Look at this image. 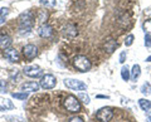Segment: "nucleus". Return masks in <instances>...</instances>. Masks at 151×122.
I'll return each mask as SVG.
<instances>
[{"label": "nucleus", "instance_id": "obj_1", "mask_svg": "<svg viewBox=\"0 0 151 122\" xmlns=\"http://www.w3.org/2000/svg\"><path fill=\"white\" fill-rule=\"evenodd\" d=\"M50 108L49 112L48 100L47 95H39L33 97L28 110H29V118L32 122H68L65 121V110L63 106V100H59L58 97L50 96Z\"/></svg>", "mask_w": 151, "mask_h": 122}, {"label": "nucleus", "instance_id": "obj_5", "mask_svg": "<svg viewBox=\"0 0 151 122\" xmlns=\"http://www.w3.org/2000/svg\"><path fill=\"white\" fill-rule=\"evenodd\" d=\"M64 86L73 91H86L87 90L86 83H83L82 81H77V79H72V78H65Z\"/></svg>", "mask_w": 151, "mask_h": 122}, {"label": "nucleus", "instance_id": "obj_8", "mask_svg": "<svg viewBox=\"0 0 151 122\" xmlns=\"http://www.w3.org/2000/svg\"><path fill=\"white\" fill-rule=\"evenodd\" d=\"M23 72H24L25 76L32 77V78L39 77V76H42V73H43V71H42L38 65H28V67L23 69Z\"/></svg>", "mask_w": 151, "mask_h": 122}, {"label": "nucleus", "instance_id": "obj_22", "mask_svg": "<svg viewBox=\"0 0 151 122\" xmlns=\"http://www.w3.org/2000/svg\"><path fill=\"white\" fill-rule=\"evenodd\" d=\"M121 77L124 81H129L130 77H131V74H130V71H129V68L127 67H122L121 69Z\"/></svg>", "mask_w": 151, "mask_h": 122}, {"label": "nucleus", "instance_id": "obj_33", "mask_svg": "<svg viewBox=\"0 0 151 122\" xmlns=\"http://www.w3.org/2000/svg\"><path fill=\"white\" fill-rule=\"evenodd\" d=\"M146 60H147V62H151V55H150V57H149L147 59H146Z\"/></svg>", "mask_w": 151, "mask_h": 122}, {"label": "nucleus", "instance_id": "obj_20", "mask_svg": "<svg viewBox=\"0 0 151 122\" xmlns=\"http://www.w3.org/2000/svg\"><path fill=\"white\" fill-rule=\"evenodd\" d=\"M129 23H130V20H129V14H124V17L119 19V24L122 28H126L127 25H129Z\"/></svg>", "mask_w": 151, "mask_h": 122}, {"label": "nucleus", "instance_id": "obj_23", "mask_svg": "<svg viewBox=\"0 0 151 122\" xmlns=\"http://www.w3.org/2000/svg\"><path fill=\"white\" fill-rule=\"evenodd\" d=\"M142 28L145 33H147V34H151V19H146L142 24Z\"/></svg>", "mask_w": 151, "mask_h": 122}, {"label": "nucleus", "instance_id": "obj_25", "mask_svg": "<svg viewBox=\"0 0 151 122\" xmlns=\"http://www.w3.org/2000/svg\"><path fill=\"white\" fill-rule=\"evenodd\" d=\"M47 18H48V14H47V11H45V10H40V11H39V18H38V20L44 24L45 20H47Z\"/></svg>", "mask_w": 151, "mask_h": 122}, {"label": "nucleus", "instance_id": "obj_17", "mask_svg": "<svg viewBox=\"0 0 151 122\" xmlns=\"http://www.w3.org/2000/svg\"><path fill=\"white\" fill-rule=\"evenodd\" d=\"M140 74H141V68H140V65H139V64H135L134 67H132V71H131V78L134 79V81H136V79L140 77Z\"/></svg>", "mask_w": 151, "mask_h": 122}, {"label": "nucleus", "instance_id": "obj_3", "mask_svg": "<svg viewBox=\"0 0 151 122\" xmlns=\"http://www.w3.org/2000/svg\"><path fill=\"white\" fill-rule=\"evenodd\" d=\"M63 106H64V108L69 112V113H77V112H79V111H81V108H82L79 100L76 96H73V95L64 96V98H63Z\"/></svg>", "mask_w": 151, "mask_h": 122}, {"label": "nucleus", "instance_id": "obj_2", "mask_svg": "<svg viewBox=\"0 0 151 122\" xmlns=\"http://www.w3.org/2000/svg\"><path fill=\"white\" fill-rule=\"evenodd\" d=\"M33 20H34V14L32 11H24L19 17V32L20 34L29 33L33 29Z\"/></svg>", "mask_w": 151, "mask_h": 122}, {"label": "nucleus", "instance_id": "obj_26", "mask_svg": "<svg viewBox=\"0 0 151 122\" xmlns=\"http://www.w3.org/2000/svg\"><path fill=\"white\" fill-rule=\"evenodd\" d=\"M78 100H81L84 105H88V103H89V97L86 95V93H79V95H78Z\"/></svg>", "mask_w": 151, "mask_h": 122}, {"label": "nucleus", "instance_id": "obj_24", "mask_svg": "<svg viewBox=\"0 0 151 122\" xmlns=\"http://www.w3.org/2000/svg\"><path fill=\"white\" fill-rule=\"evenodd\" d=\"M12 96L14 97V98H17V100H27L28 98V93H25V92H23V93H12Z\"/></svg>", "mask_w": 151, "mask_h": 122}, {"label": "nucleus", "instance_id": "obj_12", "mask_svg": "<svg viewBox=\"0 0 151 122\" xmlns=\"http://www.w3.org/2000/svg\"><path fill=\"white\" fill-rule=\"evenodd\" d=\"M4 57L10 62H19V53L14 48H8L4 52Z\"/></svg>", "mask_w": 151, "mask_h": 122}, {"label": "nucleus", "instance_id": "obj_28", "mask_svg": "<svg viewBox=\"0 0 151 122\" xmlns=\"http://www.w3.org/2000/svg\"><path fill=\"white\" fill-rule=\"evenodd\" d=\"M134 39H135V37L132 35V34H130L127 38L125 39V45L126 47H130V45H132V43H134Z\"/></svg>", "mask_w": 151, "mask_h": 122}, {"label": "nucleus", "instance_id": "obj_31", "mask_svg": "<svg viewBox=\"0 0 151 122\" xmlns=\"http://www.w3.org/2000/svg\"><path fill=\"white\" fill-rule=\"evenodd\" d=\"M68 122H84L83 118H81V117H70V118L68 120Z\"/></svg>", "mask_w": 151, "mask_h": 122}, {"label": "nucleus", "instance_id": "obj_4", "mask_svg": "<svg viewBox=\"0 0 151 122\" xmlns=\"http://www.w3.org/2000/svg\"><path fill=\"white\" fill-rule=\"evenodd\" d=\"M73 65L79 72H88L92 67L91 60H89L86 55H76L73 58Z\"/></svg>", "mask_w": 151, "mask_h": 122}, {"label": "nucleus", "instance_id": "obj_29", "mask_svg": "<svg viewBox=\"0 0 151 122\" xmlns=\"http://www.w3.org/2000/svg\"><path fill=\"white\" fill-rule=\"evenodd\" d=\"M145 45L151 47V34H147V33H146V35H145Z\"/></svg>", "mask_w": 151, "mask_h": 122}, {"label": "nucleus", "instance_id": "obj_10", "mask_svg": "<svg viewBox=\"0 0 151 122\" xmlns=\"http://www.w3.org/2000/svg\"><path fill=\"white\" fill-rule=\"evenodd\" d=\"M23 54H24V57L27 59H33V58H35V55L38 54V49L35 45L28 44L23 48Z\"/></svg>", "mask_w": 151, "mask_h": 122}, {"label": "nucleus", "instance_id": "obj_30", "mask_svg": "<svg viewBox=\"0 0 151 122\" xmlns=\"http://www.w3.org/2000/svg\"><path fill=\"white\" fill-rule=\"evenodd\" d=\"M0 92H6V82L0 79Z\"/></svg>", "mask_w": 151, "mask_h": 122}, {"label": "nucleus", "instance_id": "obj_21", "mask_svg": "<svg viewBox=\"0 0 151 122\" xmlns=\"http://www.w3.org/2000/svg\"><path fill=\"white\" fill-rule=\"evenodd\" d=\"M9 14V9L8 8H1L0 9V24H3L5 22V18L8 17Z\"/></svg>", "mask_w": 151, "mask_h": 122}, {"label": "nucleus", "instance_id": "obj_11", "mask_svg": "<svg viewBox=\"0 0 151 122\" xmlns=\"http://www.w3.org/2000/svg\"><path fill=\"white\" fill-rule=\"evenodd\" d=\"M38 34H39L42 38H49V37H52V34H53V28H52L49 24L44 23V24H42L39 27Z\"/></svg>", "mask_w": 151, "mask_h": 122}, {"label": "nucleus", "instance_id": "obj_9", "mask_svg": "<svg viewBox=\"0 0 151 122\" xmlns=\"http://www.w3.org/2000/svg\"><path fill=\"white\" fill-rule=\"evenodd\" d=\"M78 34V32H77V28H76L74 24H67L64 28H63V35L65 37V38H68V39H73L76 38Z\"/></svg>", "mask_w": 151, "mask_h": 122}, {"label": "nucleus", "instance_id": "obj_6", "mask_svg": "<svg viewBox=\"0 0 151 122\" xmlns=\"http://www.w3.org/2000/svg\"><path fill=\"white\" fill-rule=\"evenodd\" d=\"M113 117V111L111 107H103V108L98 110L96 113V118L101 122H110Z\"/></svg>", "mask_w": 151, "mask_h": 122}, {"label": "nucleus", "instance_id": "obj_14", "mask_svg": "<svg viewBox=\"0 0 151 122\" xmlns=\"http://www.w3.org/2000/svg\"><path fill=\"white\" fill-rule=\"evenodd\" d=\"M12 45V38L5 34H0V49H8Z\"/></svg>", "mask_w": 151, "mask_h": 122}, {"label": "nucleus", "instance_id": "obj_7", "mask_svg": "<svg viewBox=\"0 0 151 122\" xmlns=\"http://www.w3.org/2000/svg\"><path fill=\"white\" fill-rule=\"evenodd\" d=\"M39 84L44 90H53L57 84V79L54 76H52V74H45V76L42 77Z\"/></svg>", "mask_w": 151, "mask_h": 122}, {"label": "nucleus", "instance_id": "obj_19", "mask_svg": "<svg viewBox=\"0 0 151 122\" xmlns=\"http://www.w3.org/2000/svg\"><path fill=\"white\" fill-rule=\"evenodd\" d=\"M40 4H42L43 6H45V8L52 9V8H54V6H55L57 0H40Z\"/></svg>", "mask_w": 151, "mask_h": 122}, {"label": "nucleus", "instance_id": "obj_18", "mask_svg": "<svg viewBox=\"0 0 151 122\" xmlns=\"http://www.w3.org/2000/svg\"><path fill=\"white\" fill-rule=\"evenodd\" d=\"M139 105L144 111H149L151 108V102L149 100H146V98H141V100H139Z\"/></svg>", "mask_w": 151, "mask_h": 122}, {"label": "nucleus", "instance_id": "obj_32", "mask_svg": "<svg viewBox=\"0 0 151 122\" xmlns=\"http://www.w3.org/2000/svg\"><path fill=\"white\" fill-rule=\"evenodd\" d=\"M125 58H126V52H122L121 55H120V62L124 63L125 62Z\"/></svg>", "mask_w": 151, "mask_h": 122}, {"label": "nucleus", "instance_id": "obj_16", "mask_svg": "<svg viewBox=\"0 0 151 122\" xmlns=\"http://www.w3.org/2000/svg\"><path fill=\"white\" fill-rule=\"evenodd\" d=\"M14 108V105L12 101L6 100V98H1L0 97V110H12Z\"/></svg>", "mask_w": 151, "mask_h": 122}, {"label": "nucleus", "instance_id": "obj_13", "mask_svg": "<svg viewBox=\"0 0 151 122\" xmlns=\"http://www.w3.org/2000/svg\"><path fill=\"white\" fill-rule=\"evenodd\" d=\"M40 84L37 83V82H25L22 84V90L23 91H27V92H37L38 90H39Z\"/></svg>", "mask_w": 151, "mask_h": 122}, {"label": "nucleus", "instance_id": "obj_27", "mask_svg": "<svg viewBox=\"0 0 151 122\" xmlns=\"http://www.w3.org/2000/svg\"><path fill=\"white\" fill-rule=\"evenodd\" d=\"M141 92H142V95L149 96L150 95V84L149 83H144L142 87H141Z\"/></svg>", "mask_w": 151, "mask_h": 122}, {"label": "nucleus", "instance_id": "obj_15", "mask_svg": "<svg viewBox=\"0 0 151 122\" xmlns=\"http://www.w3.org/2000/svg\"><path fill=\"white\" fill-rule=\"evenodd\" d=\"M116 47H117V42L116 40H113V39H108L106 40V43H105V49L108 54H111L113 53V50L116 49Z\"/></svg>", "mask_w": 151, "mask_h": 122}]
</instances>
